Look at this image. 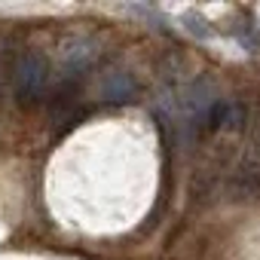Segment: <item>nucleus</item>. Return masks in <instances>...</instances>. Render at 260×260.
Here are the masks:
<instances>
[{"label":"nucleus","mask_w":260,"mask_h":260,"mask_svg":"<svg viewBox=\"0 0 260 260\" xmlns=\"http://www.w3.org/2000/svg\"><path fill=\"white\" fill-rule=\"evenodd\" d=\"M49 83V61L40 52H25L16 64V95L22 104H34L43 98Z\"/></svg>","instance_id":"obj_1"},{"label":"nucleus","mask_w":260,"mask_h":260,"mask_svg":"<svg viewBox=\"0 0 260 260\" xmlns=\"http://www.w3.org/2000/svg\"><path fill=\"white\" fill-rule=\"evenodd\" d=\"M98 92L104 101H132L138 95V80L128 74V71H110L101 77Z\"/></svg>","instance_id":"obj_2"},{"label":"nucleus","mask_w":260,"mask_h":260,"mask_svg":"<svg viewBox=\"0 0 260 260\" xmlns=\"http://www.w3.org/2000/svg\"><path fill=\"white\" fill-rule=\"evenodd\" d=\"M92 55H95V43H92V40H83V37H74V40L61 49V68H64V77H74V74L86 71L89 61H92Z\"/></svg>","instance_id":"obj_3"}]
</instances>
